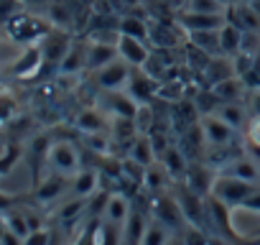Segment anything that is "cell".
I'll use <instances>...</instances> for the list:
<instances>
[{
	"label": "cell",
	"mask_w": 260,
	"mask_h": 245,
	"mask_svg": "<svg viewBox=\"0 0 260 245\" xmlns=\"http://www.w3.org/2000/svg\"><path fill=\"white\" fill-rule=\"evenodd\" d=\"M51 28H54L51 23L39 21L36 16H28V13H21V11L6 21V34H8L13 41L26 44V46L39 44V41H41V39H44V36H46Z\"/></svg>",
	"instance_id": "cell-1"
},
{
	"label": "cell",
	"mask_w": 260,
	"mask_h": 245,
	"mask_svg": "<svg viewBox=\"0 0 260 245\" xmlns=\"http://www.w3.org/2000/svg\"><path fill=\"white\" fill-rule=\"evenodd\" d=\"M255 189H257V184H250V181H242V179H235V176L217 174L214 187H212V197H217L224 204H230L232 209H237Z\"/></svg>",
	"instance_id": "cell-2"
},
{
	"label": "cell",
	"mask_w": 260,
	"mask_h": 245,
	"mask_svg": "<svg viewBox=\"0 0 260 245\" xmlns=\"http://www.w3.org/2000/svg\"><path fill=\"white\" fill-rule=\"evenodd\" d=\"M151 215L161 222H166L174 232H181L184 225H186V217H184V209L176 199V194H169V192H158V194H151Z\"/></svg>",
	"instance_id": "cell-3"
},
{
	"label": "cell",
	"mask_w": 260,
	"mask_h": 245,
	"mask_svg": "<svg viewBox=\"0 0 260 245\" xmlns=\"http://www.w3.org/2000/svg\"><path fill=\"white\" fill-rule=\"evenodd\" d=\"M51 171L56 174H64V176H74L79 169H82V159H79V148L72 143V141H54L51 148H49V156H46Z\"/></svg>",
	"instance_id": "cell-4"
},
{
	"label": "cell",
	"mask_w": 260,
	"mask_h": 245,
	"mask_svg": "<svg viewBox=\"0 0 260 245\" xmlns=\"http://www.w3.org/2000/svg\"><path fill=\"white\" fill-rule=\"evenodd\" d=\"M130 74H133V67H130L125 59H115L112 64L102 67L94 72V84L102 92H115V89H125L130 82Z\"/></svg>",
	"instance_id": "cell-5"
},
{
	"label": "cell",
	"mask_w": 260,
	"mask_h": 245,
	"mask_svg": "<svg viewBox=\"0 0 260 245\" xmlns=\"http://www.w3.org/2000/svg\"><path fill=\"white\" fill-rule=\"evenodd\" d=\"M199 126H202V133H204V141L207 146L212 148H224L232 143L235 138V128L227 126V122L217 115V112H207V115H199Z\"/></svg>",
	"instance_id": "cell-6"
},
{
	"label": "cell",
	"mask_w": 260,
	"mask_h": 245,
	"mask_svg": "<svg viewBox=\"0 0 260 245\" xmlns=\"http://www.w3.org/2000/svg\"><path fill=\"white\" fill-rule=\"evenodd\" d=\"M217 174H224V176H235V179H242V181H250V184H257L260 187V161L250 154H240V156H232L227 159Z\"/></svg>",
	"instance_id": "cell-7"
},
{
	"label": "cell",
	"mask_w": 260,
	"mask_h": 245,
	"mask_svg": "<svg viewBox=\"0 0 260 245\" xmlns=\"http://www.w3.org/2000/svg\"><path fill=\"white\" fill-rule=\"evenodd\" d=\"M39 44H41V49H44V62L51 64V67H59L74 41L69 39V34H67L64 28H51Z\"/></svg>",
	"instance_id": "cell-8"
},
{
	"label": "cell",
	"mask_w": 260,
	"mask_h": 245,
	"mask_svg": "<svg viewBox=\"0 0 260 245\" xmlns=\"http://www.w3.org/2000/svg\"><path fill=\"white\" fill-rule=\"evenodd\" d=\"M158 87H161V82L156 79V77H151L146 69H141V67H133V74H130V82H127V92H130V97H133L138 105H143V102H151L153 97H156V92H158Z\"/></svg>",
	"instance_id": "cell-9"
},
{
	"label": "cell",
	"mask_w": 260,
	"mask_h": 245,
	"mask_svg": "<svg viewBox=\"0 0 260 245\" xmlns=\"http://www.w3.org/2000/svg\"><path fill=\"white\" fill-rule=\"evenodd\" d=\"M117 51H120V59H125L130 67H146L153 49L148 46V41H141V39H133V36H125L120 34L117 39Z\"/></svg>",
	"instance_id": "cell-10"
},
{
	"label": "cell",
	"mask_w": 260,
	"mask_h": 245,
	"mask_svg": "<svg viewBox=\"0 0 260 245\" xmlns=\"http://www.w3.org/2000/svg\"><path fill=\"white\" fill-rule=\"evenodd\" d=\"M207 212H209V222H214L217 232L224 235V240H230V242H237L240 240V235L235 232V227L230 222V215H232V207L230 204H224L222 199H217V197L209 194L207 197Z\"/></svg>",
	"instance_id": "cell-11"
},
{
	"label": "cell",
	"mask_w": 260,
	"mask_h": 245,
	"mask_svg": "<svg viewBox=\"0 0 260 245\" xmlns=\"http://www.w3.org/2000/svg\"><path fill=\"white\" fill-rule=\"evenodd\" d=\"M69 187H72V179L54 171V176H49V179H44V181H36L34 197H36L39 204H54V202H59L64 194H69Z\"/></svg>",
	"instance_id": "cell-12"
},
{
	"label": "cell",
	"mask_w": 260,
	"mask_h": 245,
	"mask_svg": "<svg viewBox=\"0 0 260 245\" xmlns=\"http://www.w3.org/2000/svg\"><path fill=\"white\" fill-rule=\"evenodd\" d=\"M224 21H227V16L194 13V11H186V8H184V11L179 13V18H176L179 28L186 31V34H191V31H217V28L224 26Z\"/></svg>",
	"instance_id": "cell-13"
},
{
	"label": "cell",
	"mask_w": 260,
	"mask_h": 245,
	"mask_svg": "<svg viewBox=\"0 0 260 245\" xmlns=\"http://www.w3.org/2000/svg\"><path fill=\"white\" fill-rule=\"evenodd\" d=\"M115 59H120L115 41H97V39L87 41V69L89 72H97V69L112 64Z\"/></svg>",
	"instance_id": "cell-14"
},
{
	"label": "cell",
	"mask_w": 260,
	"mask_h": 245,
	"mask_svg": "<svg viewBox=\"0 0 260 245\" xmlns=\"http://www.w3.org/2000/svg\"><path fill=\"white\" fill-rule=\"evenodd\" d=\"M158 161L164 164V169L169 171V176H171V181H184L186 179V171H189V156H186V151L181 148V146H174V143H169L166 148H164V154L158 156Z\"/></svg>",
	"instance_id": "cell-15"
},
{
	"label": "cell",
	"mask_w": 260,
	"mask_h": 245,
	"mask_svg": "<svg viewBox=\"0 0 260 245\" xmlns=\"http://www.w3.org/2000/svg\"><path fill=\"white\" fill-rule=\"evenodd\" d=\"M227 18L240 26L245 34H260V13L245 3V0H232L230 3V11H227Z\"/></svg>",
	"instance_id": "cell-16"
},
{
	"label": "cell",
	"mask_w": 260,
	"mask_h": 245,
	"mask_svg": "<svg viewBox=\"0 0 260 245\" xmlns=\"http://www.w3.org/2000/svg\"><path fill=\"white\" fill-rule=\"evenodd\" d=\"M44 64H46V62H44V49H41V44H31V46H26L23 56L13 64L11 72H13V77H18V79H28V77H36Z\"/></svg>",
	"instance_id": "cell-17"
},
{
	"label": "cell",
	"mask_w": 260,
	"mask_h": 245,
	"mask_svg": "<svg viewBox=\"0 0 260 245\" xmlns=\"http://www.w3.org/2000/svg\"><path fill=\"white\" fill-rule=\"evenodd\" d=\"M127 159H130V161H136V164H141L143 169H148V166H153V164L158 161V148H156L151 133H141L133 143H130V148H127Z\"/></svg>",
	"instance_id": "cell-18"
},
{
	"label": "cell",
	"mask_w": 260,
	"mask_h": 245,
	"mask_svg": "<svg viewBox=\"0 0 260 245\" xmlns=\"http://www.w3.org/2000/svg\"><path fill=\"white\" fill-rule=\"evenodd\" d=\"M100 181H102L100 169H79V171L72 176L69 197H82V199H89V197L100 189Z\"/></svg>",
	"instance_id": "cell-19"
},
{
	"label": "cell",
	"mask_w": 260,
	"mask_h": 245,
	"mask_svg": "<svg viewBox=\"0 0 260 245\" xmlns=\"http://www.w3.org/2000/svg\"><path fill=\"white\" fill-rule=\"evenodd\" d=\"M87 69V44H72L67 56L61 59V64L56 67V74L59 77H77Z\"/></svg>",
	"instance_id": "cell-20"
},
{
	"label": "cell",
	"mask_w": 260,
	"mask_h": 245,
	"mask_svg": "<svg viewBox=\"0 0 260 245\" xmlns=\"http://www.w3.org/2000/svg\"><path fill=\"white\" fill-rule=\"evenodd\" d=\"M130 212H133V202H130V197H127L125 192H112V194H110V202H107V209H105V215H102V220L125 227Z\"/></svg>",
	"instance_id": "cell-21"
},
{
	"label": "cell",
	"mask_w": 260,
	"mask_h": 245,
	"mask_svg": "<svg viewBox=\"0 0 260 245\" xmlns=\"http://www.w3.org/2000/svg\"><path fill=\"white\" fill-rule=\"evenodd\" d=\"M74 126L82 136H89V133H110V126H107V120L105 115L97 110V107H84L77 112L74 117Z\"/></svg>",
	"instance_id": "cell-22"
},
{
	"label": "cell",
	"mask_w": 260,
	"mask_h": 245,
	"mask_svg": "<svg viewBox=\"0 0 260 245\" xmlns=\"http://www.w3.org/2000/svg\"><path fill=\"white\" fill-rule=\"evenodd\" d=\"M148 220H151V212L143 215V209L133 207V212H130V217L122 227V242L125 245H141L143 235H146V227H148Z\"/></svg>",
	"instance_id": "cell-23"
},
{
	"label": "cell",
	"mask_w": 260,
	"mask_h": 245,
	"mask_svg": "<svg viewBox=\"0 0 260 245\" xmlns=\"http://www.w3.org/2000/svg\"><path fill=\"white\" fill-rule=\"evenodd\" d=\"M141 136L138 126H136V117H112L110 120V138L112 143H120L125 148H130V143H133L136 138Z\"/></svg>",
	"instance_id": "cell-24"
},
{
	"label": "cell",
	"mask_w": 260,
	"mask_h": 245,
	"mask_svg": "<svg viewBox=\"0 0 260 245\" xmlns=\"http://www.w3.org/2000/svg\"><path fill=\"white\" fill-rule=\"evenodd\" d=\"M209 89L217 95L219 102H242V97H247V92H250L247 82L242 77H237V74L230 77V79H222L219 84H214Z\"/></svg>",
	"instance_id": "cell-25"
},
{
	"label": "cell",
	"mask_w": 260,
	"mask_h": 245,
	"mask_svg": "<svg viewBox=\"0 0 260 245\" xmlns=\"http://www.w3.org/2000/svg\"><path fill=\"white\" fill-rule=\"evenodd\" d=\"M214 112L227 122V126H232L235 131L247 128V122H250V117H252L245 102H219Z\"/></svg>",
	"instance_id": "cell-26"
},
{
	"label": "cell",
	"mask_w": 260,
	"mask_h": 245,
	"mask_svg": "<svg viewBox=\"0 0 260 245\" xmlns=\"http://www.w3.org/2000/svg\"><path fill=\"white\" fill-rule=\"evenodd\" d=\"M202 74H204V79L209 82V87L219 84L222 79L235 77V64H232V56H227V54L212 56V59L207 62V67L202 69Z\"/></svg>",
	"instance_id": "cell-27"
},
{
	"label": "cell",
	"mask_w": 260,
	"mask_h": 245,
	"mask_svg": "<svg viewBox=\"0 0 260 245\" xmlns=\"http://www.w3.org/2000/svg\"><path fill=\"white\" fill-rule=\"evenodd\" d=\"M107 95V110L112 112V117H136L138 112V102L130 97L127 89H115V92H105Z\"/></svg>",
	"instance_id": "cell-28"
},
{
	"label": "cell",
	"mask_w": 260,
	"mask_h": 245,
	"mask_svg": "<svg viewBox=\"0 0 260 245\" xmlns=\"http://www.w3.org/2000/svg\"><path fill=\"white\" fill-rule=\"evenodd\" d=\"M214 179H217V174H209L204 166H199V164H191V166H189V171H186V179H184V184H186L189 189H194L197 194H202V197H209V194H212V187H214Z\"/></svg>",
	"instance_id": "cell-29"
},
{
	"label": "cell",
	"mask_w": 260,
	"mask_h": 245,
	"mask_svg": "<svg viewBox=\"0 0 260 245\" xmlns=\"http://www.w3.org/2000/svg\"><path fill=\"white\" fill-rule=\"evenodd\" d=\"M117 31L125 34V36H133V39H141V41H148L151 44V23L146 18H141V16L125 13L117 21Z\"/></svg>",
	"instance_id": "cell-30"
},
{
	"label": "cell",
	"mask_w": 260,
	"mask_h": 245,
	"mask_svg": "<svg viewBox=\"0 0 260 245\" xmlns=\"http://www.w3.org/2000/svg\"><path fill=\"white\" fill-rule=\"evenodd\" d=\"M242 39H245V31L240 26H235L230 18L224 21V26L219 28V44H222V54L227 56H235L240 49H242Z\"/></svg>",
	"instance_id": "cell-31"
},
{
	"label": "cell",
	"mask_w": 260,
	"mask_h": 245,
	"mask_svg": "<svg viewBox=\"0 0 260 245\" xmlns=\"http://www.w3.org/2000/svg\"><path fill=\"white\" fill-rule=\"evenodd\" d=\"M189 36V44L209 56H219L222 54V44H219V28L217 31H191L186 34Z\"/></svg>",
	"instance_id": "cell-32"
},
{
	"label": "cell",
	"mask_w": 260,
	"mask_h": 245,
	"mask_svg": "<svg viewBox=\"0 0 260 245\" xmlns=\"http://www.w3.org/2000/svg\"><path fill=\"white\" fill-rule=\"evenodd\" d=\"M49 23L54 28H64L69 31L72 23H74V11H72V3L69 0H54L49 6Z\"/></svg>",
	"instance_id": "cell-33"
},
{
	"label": "cell",
	"mask_w": 260,
	"mask_h": 245,
	"mask_svg": "<svg viewBox=\"0 0 260 245\" xmlns=\"http://www.w3.org/2000/svg\"><path fill=\"white\" fill-rule=\"evenodd\" d=\"M166 181H171L169 171L164 169L161 161H156L153 166L146 169V176H143V189L148 194H158V192H166Z\"/></svg>",
	"instance_id": "cell-34"
},
{
	"label": "cell",
	"mask_w": 260,
	"mask_h": 245,
	"mask_svg": "<svg viewBox=\"0 0 260 245\" xmlns=\"http://www.w3.org/2000/svg\"><path fill=\"white\" fill-rule=\"evenodd\" d=\"M171 237H174V230H171L166 222H161V220H156V217L151 215V220H148V227H146V235H143V242H141V245H166Z\"/></svg>",
	"instance_id": "cell-35"
},
{
	"label": "cell",
	"mask_w": 260,
	"mask_h": 245,
	"mask_svg": "<svg viewBox=\"0 0 260 245\" xmlns=\"http://www.w3.org/2000/svg\"><path fill=\"white\" fill-rule=\"evenodd\" d=\"M3 227L13 230L16 235H21L23 240L34 232L31 222H28V215L21 212V209H3Z\"/></svg>",
	"instance_id": "cell-36"
},
{
	"label": "cell",
	"mask_w": 260,
	"mask_h": 245,
	"mask_svg": "<svg viewBox=\"0 0 260 245\" xmlns=\"http://www.w3.org/2000/svg\"><path fill=\"white\" fill-rule=\"evenodd\" d=\"M151 44L156 49H174L179 46V36L174 34V26L171 23H151Z\"/></svg>",
	"instance_id": "cell-37"
},
{
	"label": "cell",
	"mask_w": 260,
	"mask_h": 245,
	"mask_svg": "<svg viewBox=\"0 0 260 245\" xmlns=\"http://www.w3.org/2000/svg\"><path fill=\"white\" fill-rule=\"evenodd\" d=\"M232 0H186V11L194 13H212V16H227Z\"/></svg>",
	"instance_id": "cell-38"
},
{
	"label": "cell",
	"mask_w": 260,
	"mask_h": 245,
	"mask_svg": "<svg viewBox=\"0 0 260 245\" xmlns=\"http://www.w3.org/2000/svg\"><path fill=\"white\" fill-rule=\"evenodd\" d=\"M136 126H138L141 133H153V128H156V115H153L151 102H143V105L138 107V112H136Z\"/></svg>",
	"instance_id": "cell-39"
},
{
	"label": "cell",
	"mask_w": 260,
	"mask_h": 245,
	"mask_svg": "<svg viewBox=\"0 0 260 245\" xmlns=\"http://www.w3.org/2000/svg\"><path fill=\"white\" fill-rule=\"evenodd\" d=\"M181 235H184L186 245H209V240H212V237L204 232V227H199V225H191V222H186V225H184Z\"/></svg>",
	"instance_id": "cell-40"
},
{
	"label": "cell",
	"mask_w": 260,
	"mask_h": 245,
	"mask_svg": "<svg viewBox=\"0 0 260 245\" xmlns=\"http://www.w3.org/2000/svg\"><path fill=\"white\" fill-rule=\"evenodd\" d=\"M247 141H250V146L252 148H257L260 151V115L257 117H250V122H247Z\"/></svg>",
	"instance_id": "cell-41"
},
{
	"label": "cell",
	"mask_w": 260,
	"mask_h": 245,
	"mask_svg": "<svg viewBox=\"0 0 260 245\" xmlns=\"http://www.w3.org/2000/svg\"><path fill=\"white\" fill-rule=\"evenodd\" d=\"M245 105H247V110H250L252 117L260 115V87H250V92L245 97Z\"/></svg>",
	"instance_id": "cell-42"
},
{
	"label": "cell",
	"mask_w": 260,
	"mask_h": 245,
	"mask_svg": "<svg viewBox=\"0 0 260 245\" xmlns=\"http://www.w3.org/2000/svg\"><path fill=\"white\" fill-rule=\"evenodd\" d=\"M49 242H51V232L46 227H39L26 237V245H49Z\"/></svg>",
	"instance_id": "cell-43"
},
{
	"label": "cell",
	"mask_w": 260,
	"mask_h": 245,
	"mask_svg": "<svg viewBox=\"0 0 260 245\" xmlns=\"http://www.w3.org/2000/svg\"><path fill=\"white\" fill-rule=\"evenodd\" d=\"M237 209H250V212H257V215H260V187H257V189H255V192H252V194H250Z\"/></svg>",
	"instance_id": "cell-44"
},
{
	"label": "cell",
	"mask_w": 260,
	"mask_h": 245,
	"mask_svg": "<svg viewBox=\"0 0 260 245\" xmlns=\"http://www.w3.org/2000/svg\"><path fill=\"white\" fill-rule=\"evenodd\" d=\"M247 87H260V54L255 56V64H252V72L245 77Z\"/></svg>",
	"instance_id": "cell-45"
},
{
	"label": "cell",
	"mask_w": 260,
	"mask_h": 245,
	"mask_svg": "<svg viewBox=\"0 0 260 245\" xmlns=\"http://www.w3.org/2000/svg\"><path fill=\"white\" fill-rule=\"evenodd\" d=\"M16 154H21V148H13V146L8 143V146H6V159H3V171H6V174H8V171H11V166L16 164V161H13V159H16Z\"/></svg>",
	"instance_id": "cell-46"
},
{
	"label": "cell",
	"mask_w": 260,
	"mask_h": 245,
	"mask_svg": "<svg viewBox=\"0 0 260 245\" xmlns=\"http://www.w3.org/2000/svg\"><path fill=\"white\" fill-rule=\"evenodd\" d=\"M3 245H26V240L21 235H16L13 230L3 227Z\"/></svg>",
	"instance_id": "cell-47"
},
{
	"label": "cell",
	"mask_w": 260,
	"mask_h": 245,
	"mask_svg": "<svg viewBox=\"0 0 260 245\" xmlns=\"http://www.w3.org/2000/svg\"><path fill=\"white\" fill-rule=\"evenodd\" d=\"M112 6L120 8V11H136L143 6V0H112Z\"/></svg>",
	"instance_id": "cell-48"
},
{
	"label": "cell",
	"mask_w": 260,
	"mask_h": 245,
	"mask_svg": "<svg viewBox=\"0 0 260 245\" xmlns=\"http://www.w3.org/2000/svg\"><path fill=\"white\" fill-rule=\"evenodd\" d=\"M166 245H186V240H184V235H181V232H174V237H171Z\"/></svg>",
	"instance_id": "cell-49"
},
{
	"label": "cell",
	"mask_w": 260,
	"mask_h": 245,
	"mask_svg": "<svg viewBox=\"0 0 260 245\" xmlns=\"http://www.w3.org/2000/svg\"><path fill=\"white\" fill-rule=\"evenodd\" d=\"M250 6H252V8H255V11L260 13V0H250Z\"/></svg>",
	"instance_id": "cell-50"
},
{
	"label": "cell",
	"mask_w": 260,
	"mask_h": 245,
	"mask_svg": "<svg viewBox=\"0 0 260 245\" xmlns=\"http://www.w3.org/2000/svg\"><path fill=\"white\" fill-rule=\"evenodd\" d=\"M245 3H250V0H245Z\"/></svg>",
	"instance_id": "cell-51"
}]
</instances>
